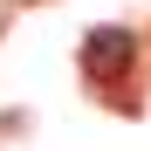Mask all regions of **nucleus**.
<instances>
[{
    "label": "nucleus",
    "instance_id": "f257e3e1",
    "mask_svg": "<svg viewBox=\"0 0 151 151\" xmlns=\"http://www.w3.org/2000/svg\"><path fill=\"white\" fill-rule=\"evenodd\" d=\"M131 62H137V35H131V28H89V35H83V69L96 76V83L131 76Z\"/></svg>",
    "mask_w": 151,
    "mask_h": 151
}]
</instances>
